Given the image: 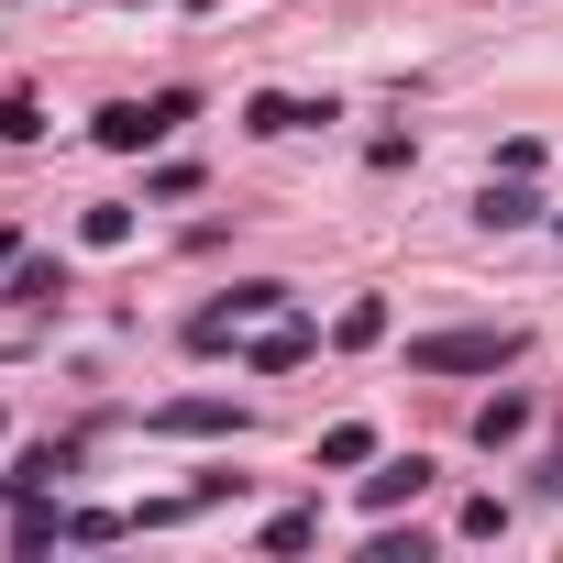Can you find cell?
Here are the masks:
<instances>
[{
	"instance_id": "4",
	"label": "cell",
	"mask_w": 563,
	"mask_h": 563,
	"mask_svg": "<svg viewBox=\"0 0 563 563\" xmlns=\"http://www.w3.org/2000/svg\"><path fill=\"white\" fill-rule=\"evenodd\" d=\"M56 299H67V265H45V254H23V265H12V310H23V321H45Z\"/></svg>"
},
{
	"instance_id": "10",
	"label": "cell",
	"mask_w": 563,
	"mask_h": 563,
	"mask_svg": "<svg viewBox=\"0 0 563 563\" xmlns=\"http://www.w3.org/2000/svg\"><path fill=\"white\" fill-rule=\"evenodd\" d=\"M519 431H530V398H486V409H475V442H486V453L519 442Z\"/></svg>"
},
{
	"instance_id": "1",
	"label": "cell",
	"mask_w": 563,
	"mask_h": 563,
	"mask_svg": "<svg viewBox=\"0 0 563 563\" xmlns=\"http://www.w3.org/2000/svg\"><path fill=\"white\" fill-rule=\"evenodd\" d=\"M409 365H420V376H497V365H519V332H508V321H497V332H420Z\"/></svg>"
},
{
	"instance_id": "11",
	"label": "cell",
	"mask_w": 563,
	"mask_h": 563,
	"mask_svg": "<svg viewBox=\"0 0 563 563\" xmlns=\"http://www.w3.org/2000/svg\"><path fill=\"white\" fill-rule=\"evenodd\" d=\"M12 541H23V552H45V541H67V508H45V497H23V519H12Z\"/></svg>"
},
{
	"instance_id": "9",
	"label": "cell",
	"mask_w": 563,
	"mask_h": 563,
	"mask_svg": "<svg viewBox=\"0 0 563 563\" xmlns=\"http://www.w3.org/2000/svg\"><path fill=\"white\" fill-rule=\"evenodd\" d=\"M420 486H431V464H420V453H398V464H376V475H365V508H398V497H420Z\"/></svg>"
},
{
	"instance_id": "8",
	"label": "cell",
	"mask_w": 563,
	"mask_h": 563,
	"mask_svg": "<svg viewBox=\"0 0 563 563\" xmlns=\"http://www.w3.org/2000/svg\"><path fill=\"white\" fill-rule=\"evenodd\" d=\"M321 354V332H299V321H276L265 343H254V376H288V365H310Z\"/></svg>"
},
{
	"instance_id": "14",
	"label": "cell",
	"mask_w": 563,
	"mask_h": 563,
	"mask_svg": "<svg viewBox=\"0 0 563 563\" xmlns=\"http://www.w3.org/2000/svg\"><path fill=\"white\" fill-rule=\"evenodd\" d=\"M310 541H321V519H310V508H288V519H265V552H310Z\"/></svg>"
},
{
	"instance_id": "2",
	"label": "cell",
	"mask_w": 563,
	"mask_h": 563,
	"mask_svg": "<svg viewBox=\"0 0 563 563\" xmlns=\"http://www.w3.org/2000/svg\"><path fill=\"white\" fill-rule=\"evenodd\" d=\"M288 299H299V288H276V276H243L221 310H199V321H188V343H199V354H221V343H232V321H276Z\"/></svg>"
},
{
	"instance_id": "12",
	"label": "cell",
	"mask_w": 563,
	"mask_h": 563,
	"mask_svg": "<svg viewBox=\"0 0 563 563\" xmlns=\"http://www.w3.org/2000/svg\"><path fill=\"white\" fill-rule=\"evenodd\" d=\"M34 133H45V100L12 89V100H0V144H34Z\"/></svg>"
},
{
	"instance_id": "7",
	"label": "cell",
	"mask_w": 563,
	"mask_h": 563,
	"mask_svg": "<svg viewBox=\"0 0 563 563\" xmlns=\"http://www.w3.org/2000/svg\"><path fill=\"white\" fill-rule=\"evenodd\" d=\"M56 475H78V453H67V442H34V453H23L12 475H0V486H12V497H45Z\"/></svg>"
},
{
	"instance_id": "15",
	"label": "cell",
	"mask_w": 563,
	"mask_h": 563,
	"mask_svg": "<svg viewBox=\"0 0 563 563\" xmlns=\"http://www.w3.org/2000/svg\"><path fill=\"white\" fill-rule=\"evenodd\" d=\"M365 453H376V431H365V420H343V431H321V464H365Z\"/></svg>"
},
{
	"instance_id": "5",
	"label": "cell",
	"mask_w": 563,
	"mask_h": 563,
	"mask_svg": "<svg viewBox=\"0 0 563 563\" xmlns=\"http://www.w3.org/2000/svg\"><path fill=\"white\" fill-rule=\"evenodd\" d=\"M155 431H188V442H199V431H243V409H232V398H166Z\"/></svg>"
},
{
	"instance_id": "3",
	"label": "cell",
	"mask_w": 563,
	"mask_h": 563,
	"mask_svg": "<svg viewBox=\"0 0 563 563\" xmlns=\"http://www.w3.org/2000/svg\"><path fill=\"white\" fill-rule=\"evenodd\" d=\"M475 221H486V232H530V221H541V199H530V177H486V199H475Z\"/></svg>"
},
{
	"instance_id": "13",
	"label": "cell",
	"mask_w": 563,
	"mask_h": 563,
	"mask_svg": "<svg viewBox=\"0 0 563 563\" xmlns=\"http://www.w3.org/2000/svg\"><path fill=\"white\" fill-rule=\"evenodd\" d=\"M332 343H387V299H354V310L332 321Z\"/></svg>"
},
{
	"instance_id": "6",
	"label": "cell",
	"mask_w": 563,
	"mask_h": 563,
	"mask_svg": "<svg viewBox=\"0 0 563 563\" xmlns=\"http://www.w3.org/2000/svg\"><path fill=\"white\" fill-rule=\"evenodd\" d=\"M243 122H254V133H299V122H332V100H288V89H265V100H243Z\"/></svg>"
},
{
	"instance_id": "16",
	"label": "cell",
	"mask_w": 563,
	"mask_h": 563,
	"mask_svg": "<svg viewBox=\"0 0 563 563\" xmlns=\"http://www.w3.org/2000/svg\"><path fill=\"white\" fill-rule=\"evenodd\" d=\"M12 265H23V243H12V232H0V276H12Z\"/></svg>"
}]
</instances>
